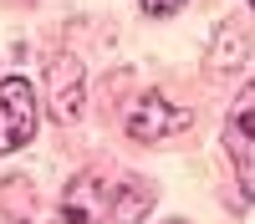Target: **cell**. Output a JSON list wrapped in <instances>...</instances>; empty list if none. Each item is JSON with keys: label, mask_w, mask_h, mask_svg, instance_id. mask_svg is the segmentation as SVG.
I'll return each mask as SVG.
<instances>
[{"label": "cell", "mask_w": 255, "mask_h": 224, "mask_svg": "<svg viewBox=\"0 0 255 224\" xmlns=\"http://www.w3.org/2000/svg\"><path fill=\"white\" fill-rule=\"evenodd\" d=\"M36 133V87L26 76H5L0 81V153L26 148Z\"/></svg>", "instance_id": "6da1fadb"}, {"label": "cell", "mask_w": 255, "mask_h": 224, "mask_svg": "<svg viewBox=\"0 0 255 224\" xmlns=\"http://www.w3.org/2000/svg\"><path fill=\"white\" fill-rule=\"evenodd\" d=\"M225 148L235 158V173H240V194L255 199V92H245L235 102V112L225 122Z\"/></svg>", "instance_id": "7a4b0ae2"}, {"label": "cell", "mask_w": 255, "mask_h": 224, "mask_svg": "<svg viewBox=\"0 0 255 224\" xmlns=\"http://www.w3.org/2000/svg\"><path fill=\"white\" fill-rule=\"evenodd\" d=\"M113 194L118 183L102 173H77L67 183V199H61V214L67 224H102V214H113Z\"/></svg>", "instance_id": "3957f363"}, {"label": "cell", "mask_w": 255, "mask_h": 224, "mask_svg": "<svg viewBox=\"0 0 255 224\" xmlns=\"http://www.w3.org/2000/svg\"><path fill=\"white\" fill-rule=\"evenodd\" d=\"M184 122H189V112L174 107L163 92H143V97L133 102V112H128V133H133L138 143H158V138H168V133H179Z\"/></svg>", "instance_id": "277c9868"}, {"label": "cell", "mask_w": 255, "mask_h": 224, "mask_svg": "<svg viewBox=\"0 0 255 224\" xmlns=\"http://www.w3.org/2000/svg\"><path fill=\"white\" fill-rule=\"evenodd\" d=\"M46 87H51V112H56V122H77V117H82V87H87L82 61H77V56H51Z\"/></svg>", "instance_id": "5b68a950"}, {"label": "cell", "mask_w": 255, "mask_h": 224, "mask_svg": "<svg viewBox=\"0 0 255 224\" xmlns=\"http://www.w3.org/2000/svg\"><path fill=\"white\" fill-rule=\"evenodd\" d=\"M148 204H153L148 183H138V178H123V183H118V194H113V219H108V224H143Z\"/></svg>", "instance_id": "8992f818"}, {"label": "cell", "mask_w": 255, "mask_h": 224, "mask_svg": "<svg viewBox=\"0 0 255 224\" xmlns=\"http://www.w3.org/2000/svg\"><path fill=\"white\" fill-rule=\"evenodd\" d=\"M138 5H143L148 15H174V10L184 5V0H138Z\"/></svg>", "instance_id": "52a82bcc"}, {"label": "cell", "mask_w": 255, "mask_h": 224, "mask_svg": "<svg viewBox=\"0 0 255 224\" xmlns=\"http://www.w3.org/2000/svg\"><path fill=\"white\" fill-rule=\"evenodd\" d=\"M250 10H255V0H250Z\"/></svg>", "instance_id": "ba28073f"}]
</instances>
